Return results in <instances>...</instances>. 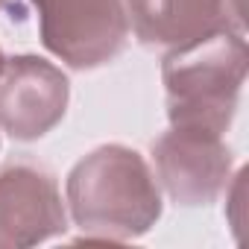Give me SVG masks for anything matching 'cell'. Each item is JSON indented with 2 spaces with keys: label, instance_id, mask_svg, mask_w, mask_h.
Here are the masks:
<instances>
[{
  "label": "cell",
  "instance_id": "cell-1",
  "mask_svg": "<svg viewBox=\"0 0 249 249\" xmlns=\"http://www.w3.org/2000/svg\"><path fill=\"white\" fill-rule=\"evenodd\" d=\"M68 208L85 240H132L161 217V194L135 150L106 144L71 170Z\"/></svg>",
  "mask_w": 249,
  "mask_h": 249
},
{
  "label": "cell",
  "instance_id": "cell-2",
  "mask_svg": "<svg viewBox=\"0 0 249 249\" xmlns=\"http://www.w3.org/2000/svg\"><path fill=\"white\" fill-rule=\"evenodd\" d=\"M170 126L226 132L246 79V41L237 30H220L176 47L161 62Z\"/></svg>",
  "mask_w": 249,
  "mask_h": 249
},
{
  "label": "cell",
  "instance_id": "cell-3",
  "mask_svg": "<svg viewBox=\"0 0 249 249\" xmlns=\"http://www.w3.org/2000/svg\"><path fill=\"white\" fill-rule=\"evenodd\" d=\"M44 47L71 68L111 62L129 36L123 0H33Z\"/></svg>",
  "mask_w": 249,
  "mask_h": 249
},
{
  "label": "cell",
  "instance_id": "cell-4",
  "mask_svg": "<svg viewBox=\"0 0 249 249\" xmlns=\"http://www.w3.org/2000/svg\"><path fill=\"white\" fill-rule=\"evenodd\" d=\"M153 159L159 182L176 205H208L214 202L231 176V150L220 132L170 126L156 144Z\"/></svg>",
  "mask_w": 249,
  "mask_h": 249
},
{
  "label": "cell",
  "instance_id": "cell-5",
  "mask_svg": "<svg viewBox=\"0 0 249 249\" xmlns=\"http://www.w3.org/2000/svg\"><path fill=\"white\" fill-rule=\"evenodd\" d=\"M68 76L47 59L15 56L0 71V129L15 141H36L65 117Z\"/></svg>",
  "mask_w": 249,
  "mask_h": 249
},
{
  "label": "cell",
  "instance_id": "cell-6",
  "mask_svg": "<svg viewBox=\"0 0 249 249\" xmlns=\"http://www.w3.org/2000/svg\"><path fill=\"white\" fill-rule=\"evenodd\" d=\"M68 229L56 179L33 164L0 170V249H27Z\"/></svg>",
  "mask_w": 249,
  "mask_h": 249
},
{
  "label": "cell",
  "instance_id": "cell-7",
  "mask_svg": "<svg viewBox=\"0 0 249 249\" xmlns=\"http://www.w3.org/2000/svg\"><path fill=\"white\" fill-rule=\"evenodd\" d=\"M123 6L147 47L176 50L220 30L243 33L226 0H123Z\"/></svg>",
  "mask_w": 249,
  "mask_h": 249
},
{
  "label": "cell",
  "instance_id": "cell-8",
  "mask_svg": "<svg viewBox=\"0 0 249 249\" xmlns=\"http://www.w3.org/2000/svg\"><path fill=\"white\" fill-rule=\"evenodd\" d=\"M229 3V12H231V18L243 27V0H226Z\"/></svg>",
  "mask_w": 249,
  "mask_h": 249
},
{
  "label": "cell",
  "instance_id": "cell-9",
  "mask_svg": "<svg viewBox=\"0 0 249 249\" xmlns=\"http://www.w3.org/2000/svg\"><path fill=\"white\" fill-rule=\"evenodd\" d=\"M3 62H6V59H3V50H0V71H3Z\"/></svg>",
  "mask_w": 249,
  "mask_h": 249
},
{
  "label": "cell",
  "instance_id": "cell-10",
  "mask_svg": "<svg viewBox=\"0 0 249 249\" xmlns=\"http://www.w3.org/2000/svg\"><path fill=\"white\" fill-rule=\"evenodd\" d=\"M3 6H6V0H0V9H3Z\"/></svg>",
  "mask_w": 249,
  "mask_h": 249
}]
</instances>
